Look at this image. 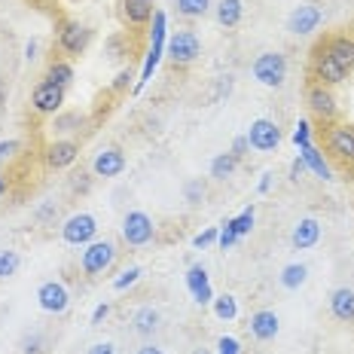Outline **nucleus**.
<instances>
[{
  "label": "nucleus",
  "mask_w": 354,
  "mask_h": 354,
  "mask_svg": "<svg viewBox=\"0 0 354 354\" xmlns=\"http://www.w3.org/2000/svg\"><path fill=\"white\" fill-rule=\"evenodd\" d=\"M321 241V223L315 217H302L297 226H293V232H290V245L297 248V250H308V248H315Z\"/></svg>",
  "instance_id": "nucleus-21"
},
{
  "label": "nucleus",
  "mask_w": 354,
  "mask_h": 354,
  "mask_svg": "<svg viewBox=\"0 0 354 354\" xmlns=\"http://www.w3.org/2000/svg\"><path fill=\"white\" fill-rule=\"evenodd\" d=\"M205 198V183L202 180H189L187 183V202L189 205H198Z\"/></svg>",
  "instance_id": "nucleus-40"
},
{
  "label": "nucleus",
  "mask_w": 354,
  "mask_h": 354,
  "mask_svg": "<svg viewBox=\"0 0 354 354\" xmlns=\"http://www.w3.org/2000/svg\"><path fill=\"white\" fill-rule=\"evenodd\" d=\"M77 159H80V141H73V138H55V141L46 144V150H43V162H46V168H53V171L71 168Z\"/></svg>",
  "instance_id": "nucleus-13"
},
{
  "label": "nucleus",
  "mask_w": 354,
  "mask_h": 354,
  "mask_svg": "<svg viewBox=\"0 0 354 354\" xmlns=\"http://www.w3.org/2000/svg\"><path fill=\"white\" fill-rule=\"evenodd\" d=\"M92 171H95V177H120L125 171V153L120 147H104V150H98V156L92 159Z\"/></svg>",
  "instance_id": "nucleus-18"
},
{
  "label": "nucleus",
  "mask_w": 354,
  "mask_h": 354,
  "mask_svg": "<svg viewBox=\"0 0 354 354\" xmlns=\"http://www.w3.org/2000/svg\"><path fill=\"white\" fill-rule=\"evenodd\" d=\"M43 345H46L43 333H31V336H25V342H21V354H43Z\"/></svg>",
  "instance_id": "nucleus-35"
},
{
  "label": "nucleus",
  "mask_w": 354,
  "mask_h": 354,
  "mask_svg": "<svg viewBox=\"0 0 354 354\" xmlns=\"http://www.w3.org/2000/svg\"><path fill=\"white\" fill-rule=\"evenodd\" d=\"M293 144H297V147L312 144V125H308L306 120H299V122H297V129H293Z\"/></svg>",
  "instance_id": "nucleus-36"
},
{
  "label": "nucleus",
  "mask_w": 354,
  "mask_h": 354,
  "mask_svg": "<svg viewBox=\"0 0 354 354\" xmlns=\"http://www.w3.org/2000/svg\"><path fill=\"white\" fill-rule=\"evenodd\" d=\"M250 77L266 88H281L287 80V58L281 53H260L250 64Z\"/></svg>",
  "instance_id": "nucleus-3"
},
{
  "label": "nucleus",
  "mask_w": 354,
  "mask_h": 354,
  "mask_svg": "<svg viewBox=\"0 0 354 354\" xmlns=\"http://www.w3.org/2000/svg\"><path fill=\"white\" fill-rule=\"evenodd\" d=\"M120 12L129 28H144L156 16V3L153 0H120Z\"/></svg>",
  "instance_id": "nucleus-17"
},
{
  "label": "nucleus",
  "mask_w": 354,
  "mask_h": 354,
  "mask_svg": "<svg viewBox=\"0 0 354 354\" xmlns=\"http://www.w3.org/2000/svg\"><path fill=\"white\" fill-rule=\"evenodd\" d=\"M165 55L171 58V64H177V68H189V64L198 62V55H202V40H198L193 31H177L168 37Z\"/></svg>",
  "instance_id": "nucleus-7"
},
{
  "label": "nucleus",
  "mask_w": 354,
  "mask_h": 354,
  "mask_svg": "<svg viewBox=\"0 0 354 354\" xmlns=\"http://www.w3.org/2000/svg\"><path fill=\"white\" fill-rule=\"evenodd\" d=\"M248 330L257 342H272V339L278 336V330H281V321H278V315L272 312V308H260V312L250 315Z\"/></svg>",
  "instance_id": "nucleus-16"
},
{
  "label": "nucleus",
  "mask_w": 354,
  "mask_h": 354,
  "mask_svg": "<svg viewBox=\"0 0 354 354\" xmlns=\"http://www.w3.org/2000/svg\"><path fill=\"white\" fill-rule=\"evenodd\" d=\"M86 354H116V345L113 342H95Z\"/></svg>",
  "instance_id": "nucleus-45"
},
{
  "label": "nucleus",
  "mask_w": 354,
  "mask_h": 354,
  "mask_svg": "<svg viewBox=\"0 0 354 354\" xmlns=\"http://www.w3.org/2000/svg\"><path fill=\"white\" fill-rule=\"evenodd\" d=\"M254 205H250V208H245L239 214V217H232L230 220V226L235 230V235H239V239H245V235H250V230H254Z\"/></svg>",
  "instance_id": "nucleus-32"
},
{
  "label": "nucleus",
  "mask_w": 354,
  "mask_h": 354,
  "mask_svg": "<svg viewBox=\"0 0 354 354\" xmlns=\"http://www.w3.org/2000/svg\"><path fill=\"white\" fill-rule=\"evenodd\" d=\"M62 239H64V245H71V248L92 245V241L98 239V220H95V214H86V211L71 214L62 223Z\"/></svg>",
  "instance_id": "nucleus-5"
},
{
  "label": "nucleus",
  "mask_w": 354,
  "mask_h": 354,
  "mask_svg": "<svg viewBox=\"0 0 354 354\" xmlns=\"http://www.w3.org/2000/svg\"><path fill=\"white\" fill-rule=\"evenodd\" d=\"M312 73H315V83H324V86H339L348 80V71H345L324 46H318L312 55Z\"/></svg>",
  "instance_id": "nucleus-10"
},
{
  "label": "nucleus",
  "mask_w": 354,
  "mask_h": 354,
  "mask_svg": "<svg viewBox=\"0 0 354 354\" xmlns=\"http://www.w3.org/2000/svg\"><path fill=\"white\" fill-rule=\"evenodd\" d=\"M86 120L80 113H64V116H55V125L53 129L58 135H68V131H77V125H83Z\"/></svg>",
  "instance_id": "nucleus-34"
},
{
  "label": "nucleus",
  "mask_w": 354,
  "mask_h": 354,
  "mask_svg": "<svg viewBox=\"0 0 354 354\" xmlns=\"http://www.w3.org/2000/svg\"><path fill=\"white\" fill-rule=\"evenodd\" d=\"M324 150L339 165L354 168V125L351 122H330L324 125Z\"/></svg>",
  "instance_id": "nucleus-1"
},
{
  "label": "nucleus",
  "mask_w": 354,
  "mask_h": 354,
  "mask_svg": "<svg viewBox=\"0 0 354 354\" xmlns=\"http://www.w3.org/2000/svg\"><path fill=\"white\" fill-rule=\"evenodd\" d=\"M235 241H239V235H235V230L230 226V220H226V223H223V230H220V235H217V245L223 248V250H230V248L235 245Z\"/></svg>",
  "instance_id": "nucleus-39"
},
{
  "label": "nucleus",
  "mask_w": 354,
  "mask_h": 354,
  "mask_svg": "<svg viewBox=\"0 0 354 354\" xmlns=\"http://www.w3.org/2000/svg\"><path fill=\"white\" fill-rule=\"evenodd\" d=\"M116 263V245L110 239H95L92 245H86L83 257H80V269L88 278H101L110 272V266Z\"/></svg>",
  "instance_id": "nucleus-2"
},
{
  "label": "nucleus",
  "mask_w": 354,
  "mask_h": 354,
  "mask_svg": "<svg viewBox=\"0 0 354 354\" xmlns=\"http://www.w3.org/2000/svg\"><path fill=\"white\" fill-rule=\"evenodd\" d=\"M330 312L336 321L342 324H354V290L351 287H336L330 293Z\"/></svg>",
  "instance_id": "nucleus-22"
},
{
  "label": "nucleus",
  "mask_w": 354,
  "mask_h": 354,
  "mask_svg": "<svg viewBox=\"0 0 354 354\" xmlns=\"http://www.w3.org/2000/svg\"><path fill=\"white\" fill-rule=\"evenodd\" d=\"M156 239V226H153L150 214L144 211H129L122 217V241L131 248H144Z\"/></svg>",
  "instance_id": "nucleus-8"
},
{
  "label": "nucleus",
  "mask_w": 354,
  "mask_h": 354,
  "mask_svg": "<svg viewBox=\"0 0 354 354\" xmlns=\"http://www.w3.org/2000/svg\"><path fill=\"white\" fill-rule=\"evenodd\" d=\"M308 278V269L302 263H287L281 269V275H278V281H281L284 290H299L302 284H306Z\"/></svg>",
  "instance_id": "nucleus-26"
},
{
  "label": "nucleus",
  "mask_w": 354,
  "mask_h": 354,
  "mask_svg": "<svg viewBox=\"0 0 354 354\" xmlns=\"http://www.w3.org/2000/svg\"><path fill=\"white\" fill-rule=\"evenodd\" d=\"M217 354H241V342L235 336H220L217 339Z\"/></svg>",
  "instance_id": "nucleus-37"
},
{
  "label": "nucleus",
  "mask_w": 354,
  "mask_h": 354,
  "mask_svg": "<svg viewBox=\"0 0 354 354\" xmlns=\"http://www.w3.org/2000/svg\"><path fill=\"white\" fill-rule=\"evenodd\" d=\"M299 159L306 162V168H308V171H312L315 177H321V180H330V177H333V171H330V162L324 159V153H321L315 144L299 147Z\"/></svg>",
  "instance_id": "nucleus-23"
},
{
  "label": "nucleus",
  "mask_w": 354,
  "mask_h": 354,
  "mask_svg": "<svg viewBox=\"0 0 354 354\" xmlns=\"http://www.w3.org/2000/svg\"><path fill=\"white\" fill-rule=\"evenodd\" d=\"M37 302L46 315H64L71 306V293L62 281H43L37 287Z\"/></svg>",
  "instance_id": "nucleus-15"
},
{
  "label": "nucleus",
  "mask_w": 354,
  "mask_h": 354,
  "mask_svg": "<svg viewBox=\"0 0 354 354\" xmlns=\"http://www.w3.org/2000/svg\"><path fill=\"white\" fill-rule=\"evenodd\" d=\"M19 266H21V257L16 254V250H0V281H6V278H12L19 272Z\"/></svg>",
  "instance_id": "nucleus-31"
},
{
  "label": "nucleus",
  "mask_w": 354,
  "mask_h": 354,
  "mask_svg": "<svg viewBox=\"0 0 354 354\" xmlns=\"http://www.w3.org/2000/svg\"><path fill=\"white\" fill-rule=\"evenodd\" d=\"M302 174H306V162H302V159L297 156V159L290 162V180H299Z\"/></svg>",
  "instance_id": "nucleus-48"
},
{
  "label": "nucleus",
  "mask_w": 354,
  "mask_h": 354,
  "mask_svg": "<svg viewBox=\"0 0 354 354\" xmlns=\"http://www.w3.org/2000/svg\"><path fill=\"white\" fill-rule=\"evenodd\" d=\"M6 187H10V183H6V174H3V168H0V196H6Z\"/></svg>",
  "instance_id": "nucleus-50"
},
{
  "label": "nucleus",
  "mask_w": 354,
  "mask_h": 354,
  "mask_svg": "<svg viewBox=\"0 0 354 354\" xmlns=\"http://www.w3.org/2000/svg\"><path fill=\"white\" fill-rule=\"evenodd\" d=\"M248 147H250V144H248V138L241 135V138H235V141H232V150H230V153H232V156H239V159H241V156H245Z\"/></svg>",
  "instance_id": "nucleus-46"
},
{
  "label": "nucleus",
  "mask_w": 354,
  "mask_h": 354,
  "mask_svg": "<svg viewBox=\"0 0 354 354\" xmlns=\"http://www.w3.org/2000/svg\"><path fill=\"white\" fill-rule=\"evenodd\" d=\"M193 354H211V351H208V348H196Z\"/></svg>",
  "instance_id": "nucleus-52"
},
{
  "label": "nucleus",
  "mask_w": 354,
  "mask_h": 354,
  "mask_svg": "<svg viewBox=\"0 0 354 354\" xmlns=\"http://www.w3.org/2000/svg\"><path fill=\"white\" fill-rule=\"evenodd\" d=\"M235 168H239V156H232V153H220V156L211 159V177L214 180H226V177H232Z\"/></svg>",
  "instance_id": "nucleus-29"
},
{
  "label": "nucleus",
  "mask_w": 354,
  "mask_h": 354,
  "mask_svg": "<svg viewBox=\"0 0 354 354\" xmlns=\"http://www.w3.org/2000/svg\"><path fill=\"white\" fill-rule=\"evenodd\" d=\"M272 183H275V171H266V174H263V180H260V187H257V193L266 196V193L272 189Z\"/></svg>",
  "instance_id": "nucleus-47"
},
{
  "label": "nucleus",
  "mask_w": 354,
  "mask_h": 354,
  "mask_svg": "<svg viewBox=\"0 0 354 354\" xmlns=\"http://www.w3.org/2000/svg\"><path fill=\"white\" fill-rule=\"evenodd\" d=\"M306 104H308V113H312L321 125L336 122L339 104H336V95L330 92V86H324V83H308V88H306Z\"/></svg>",
  "instance_id": "nucleus-6"
},
{
  "label": "nucleus",
  "mask_w": 354,
  "mask_h": 354,
  "mask_svg": "<svg viewBox=\"0 0 354 354\" xmlns=\"http://www.w3.org/2000/svg\"><path fill=\"white\" fill-rule=\"evenodd\" d=\"M321 46L327 49V53L333 55L348 73L354 71V37H348V34H333V37H327Z\"/></svg>",
  "instance_id": "nucleus-20"
},
{
  "label": "nucleus",
  "mask_w": 354,
  "mask_h": 354,
  "mask_svg": "<svg viewBox=\"0 0 354 354\" xmlns=\"http://www.w3.org/2000/svg\"><path fill=\"white\" fill-rule=\"evenodd\" d=\"M174 6H177V12H180L183 19H202V16H208L211 12V0H174Z\"/></svg>",
  "instance_id": "nucleus-30"
},
{
  "label": "nucleus",
  "mask_w": 354,
  "mask_h": 354,
  "mask_svg": "<svg viewBox=\"0 0 354 354\" xmlns=\"http://www.w3.org/2000/svg\"><path fill=\"white\" fill-rule=\"evenodd\" d=\"M165 43H168V31H165V16L156 10V16H153V37H150V53H147V62H144V71H141V80H138V88H141L147 80L153 77V71H156L162 53H165Z\"/></svg>",
  "instance_id": "nucleus-11"
},
{
  "label": "nucleus",
  "mask_w": 354,
  "mask_h": 354,
  "mask_svg": "<svg viewBox=\"0 0 354 354\" xmlns=\"http://www.w3.org/2000/svg\"><path fill=\"white\" fill-rule=\"evenodd\" d=\"M131 80H135V73L125 68V71H120V73L113 77V86H110V88H113V92H125V88L131 86Z\"/></svg>",
  "instance_id": "nucleus-42"
},
{
  "label": "nucleus",
  "mask_w": 354,
  "mask_h": 354,
  "mask_svg": "<svg viewBox=\"0 0 354 354\" xmlns=\"http://www.w3.org/2000/svg\"><path fill=\"white\" fill-rule=\"evenodd\" d=\"M3 101H6V88H3V83H0V107H3Z\"/></svg>",
  "instance_id": "nucleus-51"
},
{
  "label": "nucleus",
  "mask_w": 354,
  "mask_h": 354,
  "mask_svg": "<svg viewBox=\"0 0 354 354\" xmlns=\"http://www.w3.org/2000/svg\"><path fill=\"white\" fill-rule=\"evenodd\" d=\"M88 40H92V31H88L80 19H62V21H58L55 43H58V49H62L64 55H71V58L83 55L86 46H88Z\"/></svg>",
  "instance_id": "nucleus-4"
},
{
  "label": "nucleus",
  "mask_w": 354,
  "mask_h": 354,
  "mask_svg": "<svg viewBox=\"0 0 354 354\" xmlns=\"http://www.w3.org/2000/svg\"><path fill=\"white\" fill-rule=\"evenodd\" d=\"M141 275H144V269H141V266H129V269H125L122 275L113 281V290H116V293L129 290L131 284H138V281H141Z\"/></svg>",
  "instance_id": "nucleus-33"
},
{
  "label": "nucleus",
  "mask_w": 354,
  "mask_h": 354,
  "mask_svg": "<svg viewBox=\"0 0 354 354\" xmlns=\"http://www.w3.org/2000/svg\"><path fill=\"white\" fill-rule=\"evenodd\" d=\"M324 21V10L315 3H299L290 10L287 16V31L297 34V37H306V34H315Z\"/></svg>",
  "instance_id": "nucleus-14"
},
{
  "label": "nucleus",
  "mask_w": 354,
  "mask_h": 354,
  "mask_svg": "<svg viewBox=\"0 0 354 354\" xmlns=\"http://www.w3.org/2000/svg\"><path fill=\"white\" fill-rule=\"evenodd\" d=\"M245 138H248L250 150L272 153V150H278V144H281V129H278V122H272V120H254Z\"/></svg>",
  "instance_id": "nucleus-12"
},
{
  "label": "nucleus",
  "mask_w": 354,
  "mask_h": 354,
  "mask_svg": "<svg viewBox=\"0 0 354 354\" xmlns=\"http://www.w3.org/2000/svg\"><path fill=\"white\" fill-rule=\"evenodd\" d=\"M64 107V88L49 83L46 77L31 88V110L37 116H58V110Z\"/></svg>",
  "instance_id": "nucleus-9"
},
{
  "label": "nucleus",
  "mask_w": 354,
  "mask_h": 354,
  "mask_svg": "<svg viewBox=\"0 0 354 354\" xmlns=\"http://www.w3.org/2000/svg\"><path fill=\"white\" fill-rule=\"evenodd\" d=\"M19 141H12V138H10V141H0V168H3V162H10L12 156H16V153H19Z\"/></svg>",
  "instance_id": "nucleus-41"
},
{
  "label": "nucleus",
  "mask_w": 354,
  "mask_h": 354,
  "mask_svg": "<svg viewBox=\"0 0 354 354\" xmlns=\"http://www.w3.org/2000/svg\"><path fill=\"white\" fill-rule=\"evenodd\" d=\"M214 315H217L220 321H235L239 318V299L232 297V293H220V297H214Z\"/></svg>",
  "instance_id": "nucleus-28"
},
{
  "label": "nucleus",
  "mask_w": 354,
  "mask_h": 354,
  "mask_svg": "<svg viewBox=\"0 0 354 354\" xmlns=\"http://www.w3.org/2000/svg\"><path fill=\"white\" fill-rule=\"evenodd\" d=\"M131 324H135V333H138V336L150 339V336L159 330V312H156L153 306H141V308L135 312V318H131Z\"/></svg>",
  "instance_id": "nucleus-24"
},
{
  "label": "nucleus",
  "mask_w": 354,
  "mask_h": 354,
  "mask_svg": "<svg viewBox=\"0 0 354 354\" xmlns=\"http://www.w3.org/2000/svg\"><path fill=\"white\" fill-rule=\"evenodd\" d=\"M107 318H110V302H101V306L92 312V327H98V324H104Z\"/></svg>",
  "instance_id": "nucleus-43"
},
{
  "label": "nucleus",
  "mask_w": 354,
  "mask_h": 354,
  "mask_svg": "<svg viewBox=\"0 0 354 354\" xmlns=\"http://www.w3.org/2000/svg\"><path fill=\"white\" fill-rule=\"evenodd\" d=\"M217 235H220V230H205V232H198L196 239H193V245L198 248V250H205V248H211V245H217Z\"/></svg>",
  "instance_id": "nucleus-38"
},
{
  "label": "nucleus",
  "mask_w": 354,
  "mask_h": 354,
  "mask_svg": "<svg viewBox=\"0 0 354 354\" xmlns=\"http://www.w3.org/2000/svg\"><path fill=\"white\" fill-rule=\"evenodd\" d=\"M214 12H217V21L223 28H235L245 16V3L241 0H220L217 6H214Z\"/></svg>",
  "instance_id": "nucleus-25"
},
{
  "label": "nucleus",
  "mask_w": 354,
  "mask_h": 354,
  "mask_svg": "<svg viewBox=\"0 0 354 354\" xmlns=\"http://www.w3.org/2000/svg\"><path fill=\"white\" fill-rule=\"evenodd\" d=\"M138 354H165V351H162L159 345H153V342H150V345H144V348H138Z\"/></svg>",
  "instance_id": "nucleus-49"
},
{
  "label": "nucleus",
  "mask_w": 354,
  "mask_h": 354,
  "mask_svg": "<svg viewBox=\"0 0 354 354\" xmlns=\"http://www.w3.org/2000/svg\"><path fill=\"white\" fill-rule=\"evenodd\" d=\"M46 80H49V83H55V86H62V88H68L73 83L71 62H64V58H55V62H49L46 64Z\"/></svg>",
  "instance_id": "nucleus-27"
},
{
  "label": "nucleus",
  "mask_w": 354,
  "mask_h": 354,
  "mask_svg": "<svg viewBox=\"0 0 354 354\" xmlns=\"http://www.w3.org/2000/svg\"><path fill=\"white\" fill-rule=\"evenodd\" d=\"M37 53H40V40H37V37H31V40L25 43V58H28V62H37V58H40Z\"/></svg>",
  "instance_id": "nucleus-44"
},
{
  "label": "nucleus",
  "mask_w": 354,
  "mask_h": 354,
  "mask_svg": "<svg viewBox=\"0 0 354 354\" xmlns=\"http://www.w3.org/2000/svg\"><path fill=\"white\" fill-rule=\"evenodd\" d=\"M187 290L193 297L196 306H211L214 302V287H211V278L202 266H189L187 272Z\"/></svg>",
  "instance_id": "nucleus-19"
}]
</instances>
